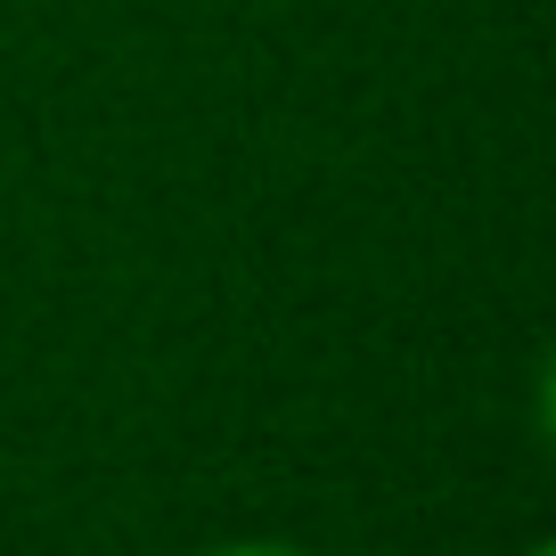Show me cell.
I'll use <instances>...</instances> for the list:
<instances>
[{
	"label": "cell",
	"instance_id": "obj_1",
	"mask_svg": "<svg viewBox=\"0 0 556 556\" xmlns=\"http://www.w3.org/2000/svg\"><path fill=\"white\" fill-rule=\"evenodd\" d=\"M205 556H312V548H295V540H222Z\"/></svg>",
	"mask_w": 556,
	"mask_h": 556
},
{
	"label": "cell",
	"instance_id": "obj_2",
	"mask_svg": "<svg viewBox=\"0 0 556 556\" xmlns=\"http://www.w3.org/2000/svg\"><path fill=\"white\" fill-rule=\"evenodd\" d=\"M523 556H556V540H532V548H523Z\"/></svg>",
	"mask_w": 556,
	"mask_h": 556
}]
</instances>
